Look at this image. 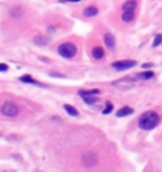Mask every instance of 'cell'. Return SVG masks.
Listing matches in <instances>:
<instances>
[{
    "instance_id": "17",
    "label": "cell",
    "mask_w": 162,
    "mask_h": 172,
    "mask_svg": "<svg viewBox=\"0 0 162 172\" xmlns=\"http://www.w3.org/2000/svg\"><path fill=\"white\" fill-rule=\"evenodd\" d=\"M20 81H23V82H27V84H34V85H39L38 82L36 81V80L33 79V77H30L29 75H24V76H22L20 77Z\"/></svg>"
},
{
    "instance_id": "2",
    "label": "cell",
    "mask_w": 162,
    "mask_h": 172,
    "mask_svg": "<svg viewBox=\"0 0 162 172\" xmlns=\"http://www.w3.org/2000/svg\"><path fill=\"white\" fill-rule=\"evenodd\" d=\"M0 113L8 118H15L19 115L20 110H19V106L15 103H13V101H5L1 105V108H0Z\"/></svg>"
},
{
    "instance_id": "16",
    "label": "cell",
    "mask_w": 162,
    "mask_h": 172,
    "mask_svg": "<svg viewBox=\"0 0 162 172\" xmlns=\"http://www.w3.org/2000/svg\"><path fill=\"white\" fill-rule=\"evenodd\" d=\"M82 99H84V101L86 104H89V105H91V104H95L96 101H98V99H96L95 96H92V95H80Z\"/></svg>"
},
{
    "instance_id": "12",
    "label": "cell",
    "mask_w": 162,
    "mask_h": 172,
    "mask_svg": "<svg viewBox=\"0 0 162 172\" xmlns=\"http://www.w3.org/2000/svg\"><path fill=\"white\" fill-rule=\"evenodd\" d=\"M137 6V1L136 0H127L123 4V10H134Z\"/></svg>"
},
{
    "instance_id": "10",
    "label": "cell",
    "mask_w": 162,
    "mask_h": 172,
    "mask_svg": "<svg viewBox=\"0 0 162 172\" xmlns=\"http://www.w3.org/2000/svg\"><path fill=\"white\" fill-rule=\"evenodd\" d=\"M98 13H99V10H98V8H95V6H88V8L84 9V15L88 17V18L95 17Z\"/></svg>"
},
{
    "instance_id": "22",
    "label": "cell",
    "mask_w": 162,
    "mask_h": 172,
    "mask_svg": "<svg viewBox=\"0 0 162 172\" xmlns=\"http://www.w3.org/2000/svg\"><path fill=\"white\" fill-rule=\"evenodd\" d=\"M66 1H71V3H76V1H80V0H66Z\"/></svg>"
},
{
    "instance_id": "21",
    "label": "cell",
    "mask_w": 162,
    "mask_h": 172,
    "mask_svg": "<svg viewBox=\"0 0 162 172\" xmlns=\"http://www.w3.org/2000/svg\"><path fill=\"white\" fill-rule=\"evenodd\" d=\"M143 68H148V67H152V64H143V66H142Z\"/></svg>"
},
{
    "instance_id": "7",
    "label": "cell",
    "mask_w": 162,
    "mask_h": 172,
    "mask_svg": "<svg viewBox=\"0 0 162 172\" xmlns=\"http://www.w3.org/2000/svg\"><path fill=\"white\" fill-rule=\"evenodd\" d=\"M104 42H105L106 47L110 48V50H113V48L115 47V38H114V36H113L112 33H105Z\"/></svg>"
},
{
    "instance_id": "1",
    "label": "cell",
    "mask_w": 162,
    "mask_h": 172,
    "mask_svg": "<svg viewBox=\"0 0 162 172\" xmlns=\"http://www.w3.org/2000/svg\"><path fill=\"white\" fill-rule=\"evenodd\" d=\"M158 123H160V115L152 110L143 113L138 119V125L143 131H152L158 125Z\"/></svg>"
},
{
    "instance_id": "5",
    "label": "cell",
    "mask_w": 162,
    "mask_h": 172,
    "mask_svg": "<svg viewBox=\"0 0 162 172\" xmlns=\"http://www.w3.org/2000/svg\"><path fill=\"white\" fill-rule=\"evenodd\" d=\"M137 65L136 61L133 59H123V61H117V62H113L112 66L114 67L117 71H124V70H129L134 67Z\"/></svg>"
},
{
    "instance_id": "15",
    "label": "cell",
    "mask_w": 162,
    "mask_h": 172,
    "mask_svg": "<svg viewBox=\"0 0 162 172\" xmlns=\"http://www.w3.org/2000/svg\"><path fill=\"white\" fill-rule=\"evenodd\" d=\"M100 94V90L98 89H94V90H80L79 91V95H92V96H96Z\"/></svg>"
},
{
    "instance_id": "18",
    "label": "cell",
    "mask_w": 162,
    "mask_h": 172,
    "mask_svg": "<svg viewBox=\"0 0 162 172\" xmlns=\"http://www.w3.org/2000/svg\"><path fill=\"white\" fill-rule=\"evenodd\" d=\"M112 110H113V104L110 101H106V105H105V109L103 110V114H109V113H112Z\"/></svg>"
},
{
    "instance_id": "11",
    "label": "cell",
    "mask_w": 162,
    "mask_h": 172,
    "mask_svg": "<svg viewBox=\"0 0 162 172\" xmlns=\"http://www.w3.org/2000/svg\"><path fill=\"white\" fill-rule=\"evenodd\" d=\"M91 55L95 59H101L103 57H104V50H103L101 47H95L94 50H92Z\"/></svg>"
},
{
    "instance_id": "4",
    "label": "cell",
    "mask_w": 162,
    "mask_h": 172,
    "mask_svg": "<svg viewBox=\"0 0 162 172\" xmlns=\"http://www.w3.org/2000/svg\"><path fill=\"white\" fill-rule=\"evenodd\" d=\"M98 161H99L98 154L95 152H90V151H89V152H85L81 157V162L85 167H94V166H96Z\"/></svg>"
},
{
    "instance_id": "19",
    "label": "cell",
    "mask_w": 162,
    "mask_h": 172,
    "mask_svg": "<svg viewBox=\"0 0 162 172\" xmlns=\"http://www.w3.org/2000/svg\"><path fill=\"white\" fill-rule=\"evenodd\" d=\"M162 43V34H157L156 37H154V41H153V47H157L158 44Z\"/></svg>"
},
{
    "instance_id": "9",
    "label": "cell",
    "mask_w": 162,
    "mask_h": 172,
    "mask_svg": "<svg viewBox=\"0 0 162 172\" xmlns=\"http://www.w3.org/2000/svg\"><path fill=\"white\" fill-rule=\"evenodd\" d=\"M153 77V72L152 71H144V72H141L138 75L134 76V80H150Z\"/></svg>"
},
{
    "instance_id": "20",
    "label": "cell",
    "mask_w": 162,
    "mask_h": 172,
    "mask_svg": "<svg viewBox=\"0 0 162 172\" xmlns=\"http://www.w3.org/2000/svg\"><path fill=\"white\" fill-rule=\"evenodd\" d=\"M0 71L4 72V71H8V66L5 64H0Z\"/></svg>"
},
{
    "instance_id": "6",
    "label": "cell",
    "mask_w": 162,
    "mask_h": 172,
    "mask_svg": "<svg viewBox=\"0 0 162 172\" xmlns=\"http://www.w3.org/2000/svg\"><path fill=\"white\" fill-rule=\"evenodd\" d=\"M133 113H134V110L130 106H123L117 111V117L118 118H124V117H128V115H132Z\"/></svg>"
},
{
    "instance_id": "14",
    "label": "cell",
    "mask_w": 162,
    "mask_h": 172,
    "mask_svg": "<svg viewBox=\"0 0 162 172\" xmlns=\"http://www.w3.org/2000/svg\"><path fill=\"white\" fill-rule=\"evenodd\" d=\"M33 42H34L36 44H38V46H46L48 42H50V39H48L47 37H43V36H37V37L33 39Z\"/></svg>"
},
{
    "instance_id": "13",
    "label": "cell",
    "mask_w": 162,
    "mask_h": 172,
    "mask_svg": "<svg viewBox=\"0 0 162 172\" xmlns=\"http://www.w3.org/2000/svg\"><path fill=\"white\" fill-rule=\"evenodd\" d=\"M65 110L67 111V114H70L72 115V117H79V111H77V109L75 108V106H72V105H68V104H65Z\"/></svg>"
},
{
    "instance_id": "3",
    "label": "cell",
    "mask_w": 162,
    "mask_h": 172,
    "mask_svg": "<svg viewBox=\"0 0 162 172\" xmlns=\"http://www.w3.org/2000/svg\"><path fill=\"white\" fill-rule=\"evenodd\" d=\"M57 51H58V53H60V56H62V57H65V58H72L77 53L76 46L74 43H70V42L60 44L57 48Z\"/></svg>"
},
{
    "instance_id": "8",
    "label": "cell",
    "mask_w": 162,
    "mask_h": 172,
    "mask_svg": "<svg viewBox=\"0 0 162 172\" xmlns=\"http://www.w3.org/2000/svg\"><path fill=\"white\" fill-rule=\"evenodd\" d=\"M122 19L125 23L132 22L134 19V10H124V13L122 14Z\"/></svg>"
}]
</instances>
